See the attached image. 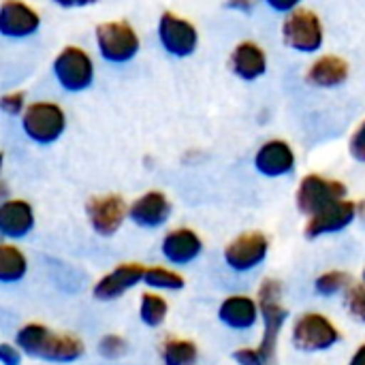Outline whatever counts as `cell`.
<instances>
[{"label":"cell","instance_id":"1","mask_svg":"<svg viewBox=\"0 0 365 365\" xmlns=\"http://www.w3.org/2000/svg\"><path fill=\"white\" fill-rule=\"evenodd\" d=\"M15 344L21 349L24 355L53 364H71L86 353L83 342L77 336L56 334L38 323L24 325L15 336Z\"/></svg>","mask_w":365,"mask_h":365},{"label":"cell","instance_id":"2","mask_svg":"<svg viewBox=\"0 0 365 365\" xmlns=\"http://www.w3.org/2000/svg\"><path fill=\"white\" fill-rule=\"evenodd\" d=\"M282 287L278 280H263L261 287H259V293H257V302H259V308H261V319H263V325H265V331H263V338H261V344L257 346L265 359V364L269 365L276 357V349H278V338H280V331H282V325L287 323V317L289 312L284 310L282 302Z\"/></svg>","mask_w":365,"mask_h":365},{"label":"cell","instance_id":"3","mask_svg":"<svg viewBox=\"0 0 365 365\" xmlns=\"http://www.w3.org/2000/svg\"><path fill=\"white\" fill-rule=\"evenodd\" d=\"M338 327L319 312L302 314L293 325V346L302 353H323L340 342Z\"/></svg>","mask_w":365,"mask_h":365},{"label":"cell","instance_id":"4","mask_svg":"<svg viewBox=\"0 0 365 365\" xmlns=\"http://www.w3.org/2000/svg\"><path fill=\"white\" fill-rule=\"evenodd\" d=\"M96 47L109 62H128L139 51V36L126 21H105L96 26Z\"/></svg>","mask_w":365,"mask_h":365},{"label":"cell","instance_id":"5","mask_svg":"<svg viewBox=\"0 0 365 365\" xmlns=\"http://www.w3.org/2000/svg\"><path fill=\"white\" fill-rule=\"evenodd\" d=\"M21 126H24V133L32 141L51 143L64 133L66 118H64V111L56 103L36 101L26 107V111L21 115Z\"/></svg>","mask_w":365,"mask_h":365},{"label":"cell","instance_id":"6","mask_svg":"<svg viewBox=\"0 0 365 365\" xmlns=\"http://www.w3.org/2000/svg\"><path fill=\"white\" fill-rule=\"evenodd\" d=\"M284 43L304 53L319 51L323 47V24L321 17L310 9H295L282 24Z\"/></svg>","mask_w":365,"mask_h":365},{"label":"cell","instance_id":"7","mask_svg":"<svg viewBox=\"0 0 365 365\" xmlns=\"http://www.w3.org/2000/svg\"><path fill=\"white\" fill-rule=\"evenodd\" d=\"M53 75L60 86L68 92L86 90L94 79L92 58L81 47H64L53 60Z\"/></svg>","mask_w":365,"mask_h":365},{"label":"cell","instance_id":"8","mask_svg":"<svg viewBox=\"0 0 365 365\" xmlns=\"http://www.w3.org/2000/svg\"><path fill=\"white\" fill-rule=\"evenodd\" d=\"M346 197V186L338 180H329L323 175H306L297 188V207L306 216H314L323 207L342 201Z\"/></svg>","mask_w":365,"mask_h":365},{"label":"cell","instance_id":"9","mask_svg":"<svg viewBox=\"0 0 365 365\" xmlns=\"http://www.w3.org/2000/svg\"><path fill=\"white\" fill-rule=\"evenodd\" d=\"M269 240L261 231H248L237 235L225 248V261L233 272H250L267 257Z\"/></svg>","mask_w":365,"mask_h":365},{"label":"cell","instance_id":"10","mask_svg":"<svg viewBox=\"0 0 365 365\" xmlns=\"http://www.w3.org/2000/svg\"><path fill=\"white\" fill-rule=\"evenodd\" d=\"M86 212H88L92 229L103 237L115 235L120 231L124 218L128 216V207L120 195L92 197L86 205Z\"/></svg>","mask_w":365,"mask_h":365},{"label":"cell","instance_id":"11","mask_svg":"<svg viewBox=\"0 0 365 365\" xmlns=\"http://www.w3.org/2000/svg\"><path fill=\"white\" fill-rule=\"evenodd\" d=\"M158 38L171 56L184 58L195 51L199 34L188 19H182L180 15L167 11L158 21Z\"/></svg>","mask_w":365,"mask_h":365},{"label":"cell","instance_id":"12","mask_svg":"<svg viewBox=\"0 0 365 365\" xmlns=\"http://www.w3.org/2000/svg\"><path fill=\"white\" fill-rule=\"evenodd\" d=\"M355 216H357V205L349 199H342V201H336V203L323 207L314 216H310L304 233L308 240H317L321 235L338 233V231L346 229L355 220Z\"/></svg>","mask_w":365,"mask_h":365},{"label":"cell","instance_id":"13","mask_svg":"<svg viewBox=\"0 0 365 365\" xmlns=\"http://www.w3.org/2000/svg\"><path fill=\"white\" fill-rule=\"evenodd\" d=\"M145 269L148 267L141 263H122L94 284L92 295L98 302H113L122 297L126 291H130L133 287H137L139 282H143Z\"/></svg>","mask_w":365,"mask_h":365},{"label":"cell","instance_id":"14","mask_svg":"<svg viewBox=\"0 0 365 365\" xmlns=\"http://www.w3.org/2000/svg\"><path fill=\"white\" fill-rule=\"evenodd\" d=\"M41 17L21 0H4L0 6V32L4 36L21 38L38 30Z\"/></svg>","mask_w":365,"mask_h":365},{"label":"cell","instance_id":"15","mask_svg":"<svg viewBox=\"0 0 365 365\" xmlns=\"http://www.w3.org/2000/svg\"><path fill=\"white\" fill-rule=\"evenodd\" d=\"M255 167L267 178H280L295 169V152L287 141L274 139L261 145L255 156Z\"/></svg>","mask_w":365,"mask_h":365},{"label":"cell","instance_id":"16","mask_svg":"<svg viewBox=\"0 0 365 365\" xmlns=\"http://www.w3.org/2000/svg\"><path fill=\"white\" fill-rule=\"evenodd\" d=\"M171 214V203L160 190H150L141 195L130 207H128V218L143 229H156L167 222Z\"/></svg>","mask_w":365,"mask_h":365},{"label":"cell","instance_id":"17","mask_svg":"<svg viewBox=\"0 0 365 365\" xmlns=\"http://www.w3.org/2000/svg\"><path fill=\"white\" fill-rule=\"evenodd\" d=\"M163 257L171 263V265H188L192 263L201 250H203V242L201 237L192 231V229H173L165 235L163 240Z\"/></svg>","mask_w":365,"mask_h":365},{"label":"cell","instance_id":"18","mask_svg":"<svg viewBox=\"0 0 365 365\" xmlns=\"http://www.w3.org/2000/svg\"><path fill=\"white\" fill-rule=\"evenodd\" d=\"M261 317L259 302L246 295H231L227 297L218 308V319L231 329L244 331L257 325V319Z\"/></svg>","mask_w":365,"mask_h":365},{"label":"cell","instance_id":"19","mask_svg":"<svg viewBox=\"0 0 365 365\" xmlns=\"http://www.w3.org/2000/svg\"><path fill=\"white\" fill-rule=\"evenodd\" d=\"M34 227V212L24 199H9L0 205V233L11 240L26 237Z\"/></svg>","mask_w":365,"mask_h":365},{"label":"cell","instance_id":"20","mask_svg":"<svg viewBox=\"0 0 365 365\" xmlns=\"http://www.w3.org/2000/svg\"><path fill=\"white\" fill-rule=\"evenodd\" d=\"M231 68L240 79H246V81L259 79L267 71L265 51L257 43L244 41L231 53Z\"/></svg>","mask_w":365,"mask_h":365},{"label":"cell","instance_id":"21","mask_svg":"<svg viewBox=\"0 0 365 365\" xmlns=\"http://www.w3.org/2000/svg\"><path fill=\"white\" fill-rule=\"evenodd\" d=\"M306 79L317 88L342 86L349 79V62L340 56H323L308 68Z\"/></svg>","mask_w":365,"mask_h":365},{"label":"cell","instance_id":"22","mask_svg":"<svg viewBox=\"0 0 365 365\" xmlns=\"http://www.w3.org/2000/svg\"><path fill=\"white\" fill-rule=\"evenodd\" d=\"M160 359L165 365H197L199 349L192 340L167 338L160 344Z\"/></svg>","mask_w":365,"mask_h":365},{"label":"cell","instance_id":"23","mask_svg":"<svg viewBox=\"0 0 365 365\" xmlns=\"http://www.w3.org/2000/svg\"><path fill=\"white\" fill-rule=\"evenodd\" d=\"M26 269H28V261L24 252L11 244H2L0 246V282L4 284L19 282L26 276Z\"/></svg>","mask_w":365,"mask_h":365},{"label":"cell","instance_id":"24","mask_svg":"<svg viewBox=\"0 0 365 365\" xmlns=\"http://www.w3.org/2000/svg\"><path fill=\"white\" fill-rule=\"evenodd\" d=\"M169 306L165 302V297L156 295V293H143L141 295V306H139V317L143 321V325L148 327H160L167 319Z\"/></svg>","mask_w":365,"mask_h":365},{"label":"cell","instance_id":"25","mask_svg":"<svg viewBox=\"0 0 365 365\" xmlns=\"http://www.w3.org/2000/svg\"><path fill=\"white\" fill-rule=\"evenodd\" d=\"M143 284H148L152 289H160V291H180V289H184L186 282L178 272H171L167 267H148Z\"/></svg>","mask_w":365,"mask_h":365},{"label":"cell","instance_id":"26","mask_svg":"<svg viewBox=\"0 0 365 365\" xmlns=\"http://www.w3.org/2000/svg\"><path fill=\"white\" fill-rule=\"evenodd\" d=\"M314 289L319 295L323 297H334L346 289H351V274L346 272H340V269H331V272H325L317 278L314 282Z\"/></svg>","mask_w":365,"mask_h":365},{"label":"cell","instance_id":"27","mask_svg":"<svg viewBox=\"0 0 365 365\" xmlns=\"http://www.w3.org/2000/svg\"><path fill=\"white\" fill-rule=\"evenodd\" d=\"M346 308L357 321L365 323V282L351 284V289L346 293Z\"/></svg>","mask_w":365,"mask_h":365},{"label":"cell","instance_id":"28","mask_svg":"<svg viewBox=\"0 0 365 365\" xmlns=\"http://www.w3.org/2000/svg\"><path fill=\"white\" fill-rule=\"evenodd\" d=\"M98 353L105 359H118L126 353V340L118 334H107L98 340Z\"/></svg>","mask_w":365,"mask_h":365},{"label":"cell","instance_id":"29","mask_svg":"<svg viewBox=\"0 0 365 365\" xmlns=\"http://www.w3.org/2000/svg\"><path fill=\"white\" fill-rule=\"evenodd\" d=\"M349 150H351V154H353L355 160L365 163V120L357 126V130L353 133L351 143H349Z\"/></svg>","mask_w":365,"mask_h":365},{"label":"cell","instance_id":"30","mask_svg":"<svg viewBox=\"0 0 365 365\" xmlns=\"http://www.w3.org/2000/svg\"><path fill=\"white\" fill-rule=\"evenodd\" d=\"M233 361L240 365H267L259 349H237L233 351Z\"/></svg>","mask_w":365,"mask_h":365},{"label":"cell","instance_id":"31","mask_svg":"<svg viewBox=\"0 0 365 365\" xmlns=\"http://www.w3.org/2000/svg\"><path fill=\"white\" fill-rule=\"evenodd\" d=\"M0 107L4 113L9 115H17L21 113L24 109V92H11V94H4L2 101H0Z\"/></svg>","mask_w":365,"mask_h":365},{"label":"cell","instance_id":"32","mask_svg":"<svg viewBox=\"0 0 365 365\" xmlns=\"http://www.w3.org/2000/svg\"><path fill=\"white\" fill-rule=\"evenodd\" d=\"M0 364L2 365H19L21 364V349L15 344H0Z\"/></svg>","mask_w":365,"mask_h":365},{"label":"cell","instance_id":"33","mask_svg":"<svg viewBox=\"0 0 365 365\" xmlns=\"http://www.w3.org/2000/svg\"><path fill=\"white\" fill-rule=\"evenodd\" d=\"M274 11H280V13H291L299 6L302 0H265Z\"/></svg>","mask_w":365,"mask_h":365},{"label":"cell","instance_id":"34","mask_svg":"<svg viewBox=\"0 0 365 365\" xmlns=\"http://www.w3.org/2000/svg\"><path fill=\"white\" fill-rule=\"evenodd\" d=\"M255 2H257V0H229L227 4H229L231 9L248 11V9H252V6H255Z\"/></svg>","mask_w":365,"mask_h":365},{"label":"cell","instance_id":"35","mask_svg":"<svg viewBox=\"0 0 365 365\" xmlns=\"http://www.w3.org/2000/svg\"><path fill=\"white\" fill-rule=\"evenodd\" d=\"M56 4H60V6H66V9H71V6H86V4H94L96 0H53Z\"/></svg>","mask_w":365,"mask_h":365},{"label":"cell","instance_id":"36","mask_svg":"<svg viewBox=\"0 0 365 365\" xmlns=\"http://www.w3.org/2000/svg\"><path fill=\"white\" fill-rule=\"evenodd\" d=\"M349 365H365V344L357 349V353L353 355V359H351Z\"/></svg>","mask_w":365,"mask_h":365},{"label":"cell","instance_id":"37","mask_svg":"<svg viewBox=\"0 0 365 365\" xmlns=\"http://www.w3.org/2000/svg\"><path fill=\"white\" fill-rule=\"evenodd\" d=\"M364 282H365V269H364Z\"/></svg>","mask_w":365,"mask_h":365}]
</instances>
